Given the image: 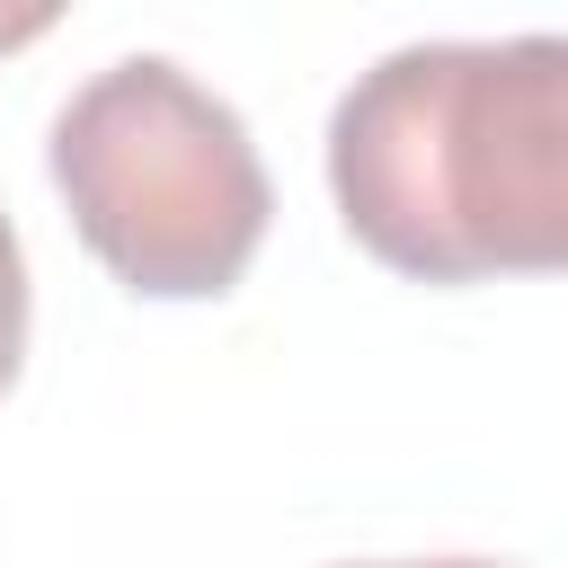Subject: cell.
Here are the masks:
<instances>
[{"label": "cell", "mask_w": 568, "mask_h": 568, "mask_svg": "<svg viewBox=\"0 0 568 568\" xmlns=\"http://www.w3.org/2000/svg\"><path fill=\"white\" fill-rule=\"evenodd\" d=\"M346 231L417 275H541L568 257V44H399L328 115Z\"/></svg>", "instance_id": "6da1fadb"}, {"label": "cell", "mask_w": 568, "mask_h": 568, "mask_svg": "<svg viewBox=\"0 0 568 568\" xmlns=\"http://www.w3.org/2000/svg\"><path fill=\"white\" fill-rule=\"evenodd\" d=\"M53 186L89 257L151 302L231 293L275 213L248 124L160 53L98 71L53 115Z\"/></svg>", "instance_id": "7a4b0ae2"}, {"label": "cell", "mask_w": 568, "mask_h": 568, "mask_svg": "<svg viewBox=\"0 0 568 568\" xmlns=\"http://www.w3.org/2000/svg\"><path fill=\"white\" fill-rule=\"evenodd\" d=\"M18 355H27V257H18V231L0 213V390L18 382Z\"/></svg>", "instance_id": "3957f363"}, {"label": "cell", "mask_w": 568, "mask_h": 568, "mask_svg": "<svg viewBox=\"0 0 568 568\" xmlns=\"http://www.w3.org/2000/svg\"><path fill=\"white\" fill-rule=\"evenodd\" d=\"M71 0H0V53H18V44H36L53 18H62Z\"/></svg>", "instance_id": "277c9868"}, {"label": "cell", "mask_w": 568, "mask_h": 568, "mask_svg": "<svg viewBox=\"0 0 568 568\" xmlns=\"http://www.w3.org/2000/svg\"><path fill=\"white\" fill-rule=\"evenodd\" d=\"M382 568H497V559H382Z\"/></svg>", "instance_id": "5b68a950"}]
</instances>
